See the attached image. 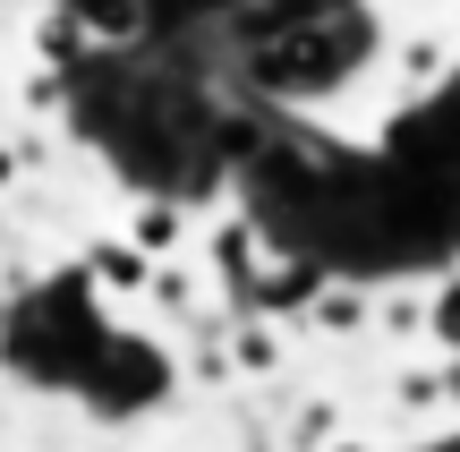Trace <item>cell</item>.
<instances>
[{"label":"cell","mask_w":460,"mask_h":452,"mask_svg":"<svg viewBox=\"0 0 460 452\" xmlns=\"http://www.w3.org/2000/svg\"><path fill=\"white\" fill-rule=\"evenodd\" d=\"M128 239L137 256H146V265H180V248H188V214L171 197H146V205H128Z\"/></svg>","instance_id":"obj_1"},{"label":"cell","mask_w":460,"mask_h":452,"mask_svg":"<svg viewBox=\"0 0 460 452\" xmlns=\"http://www.w3.org/2000/svg\"><path fill=\"white\" fill-rule=\"evenodd\" d=\"M307 324H315V333H332V341H349V333L376 324V299H367L358 282H324V290L307 299Z\"/></svg>","instance_id":"obj_3"},{"label":"cell","mask_w":460,"mask_h":452,"mask_svg":"<svg viewBox=\"0 0 460 452\" xmlns=\"http://www.w3.org/2000/svg\"><path fill=\"white\" fill-rule=\"evenodd\" d=\"M26 171H43V146H34V137H0V197H9Z\"/></svg>","instance_id":"obj_6"},{"label":"cell","mask_w":460,"mask_h":452,"mask_svg":"<svg viewBox=\"0 0 460 452\" xmlns=\"http://www.w3.org/2000/svg\"><path fill=\"white\" fill-rule=\"evenodd\" d=\"M85 282H94L102 299H146L154 265L128 248V239H94V248H85Z\"/></svg>","instance_id":"obj_2"},{"label":"cell","mask_w":460,"mask_h":452,"mask_svg":"<svg viewBox=\"0 0 460 452\" xmlns=\"http://www.w3.org/2000/svg\"><path fill=\"white\" fill-rule=\"evenodd\" d=\"M427 333L444 341V350H460V273H452V282H435V290H427Z\"/></svg>","instance_id":"obj_4"},{"label":"cell","mask_w":460,"mask_h":452,"mask_svg":"<svg viewBox=\"0 0 460 452\" xmlns=\"http://www.w3.org/2000/svg\"><path fill=\"white\" fill-rule=\"evenodd\" d=\"M401 77H410V85H435V77H444V43L410 34V43H401Z\"/></svg>","instance_id":"obj_7"},{"label":"cell","mask_w":460,"mask_h":452,"mask_svg":"<svg viewBox=\"0 0 460 452\" xmlns=\"http://www.w3.org/2000/svg\"><path fill=\"white\" fill-rule=\"evenodd\" d=\"M376 324H384V333H427V290H384Z\"/></svg>","instance_id":"obj_5"}]
</instances>
